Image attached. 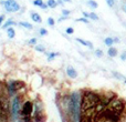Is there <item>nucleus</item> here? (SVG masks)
Listing matches in <instances>:
<instances>
[{
  "instance_id": "obj_37",
  "label": "nucleus",
  "mask_w": 126,
  "mask_h": 122,
  "mask_svg": "<svg viewBox=\"0 0 126 122\" xmlns=\"http://www.w3.org/2000/svg\"><path fill=\"white\" fill-rule=\"evenodd\" d=\"M124 11L126 12V3H125V6H124Z\"/></svg>"
},
{
  "instance_id": "obj_4",
  "label": "nucleus",
  "mask_w": 126,
  "mask_h": 122,
  "mask_svg": "<svg viewBox=\"0 0 126 122\" xmlns=\"http://www.w3.org/2000/svg\"><path fill=\"white\" fill-rule=\"evenodd\" d=\"M33 111V103L31 101H26L21 107V111H20V116H21L22 120L30 121L31 120V114Z\"/></svg>"
},
{
  "instance_id": "obj_20",
  "label": "nucleus",
  "mask_w": 126,
  "mask_h": 122,
  "mask_svg": "<svg viewBox=\"0 0 126 122\" xmlns=\"http://www.w3.org/2000/svg\"><path fill=\"white\" fill-rule=\"evenodd\" d=\"M106 3L109 4V7L110 8H114L115 7V0H106Z\"/></svg>"
},
{
  "instance_id": "obj_8",
  "label": "nucleus",
  "mask_w": 126,
  "mask_h": 122,
  "mask_svg": "<svg viewBox=\"0 0 126 122\" xmlns=\"http://www.w3.org/2000/svg\"><path fill=\"white\" fill-rule=\"evenodd\" d=\"M66 73H67V76L72 79H74V78L78 77V72H76L75 69H74L73 67H71V65H69V67L66 68Z\"/></svg>"
},
{
  "instance_id": "obj_5",
  "label": "nucleus",
  "mask_w": 126,
  "mask_h": 122,
  "mask_svg": "<svg viewBox=\"0 0 126 122\" xmlns=\"http://www.w3.org/2000/svg\"><path fill=\"white\" fill-rule=\"evenodd\" d=\"M8 90H9V92H10V94L19 93L20 91H26V83L20 80L11 81L8 84Z\"/></svg>"
},
{
  "instance_id": "obj_26",
  "label": "nucleus",
  "mask_w": 126,
  "mask_h": 122,
  "mask_svg": "<svg viewBox=\"0 0 126 122\" xmlns=\"http://www.w3.org/2000/svg\"><path fill=\"white\" fill-rule=\"evenodd\" d=\"M95 55H96V57L101 58L103 56V51L101 50V49H97V50H95Z\"/></svg>"
},
{
  "instance_id": "obj_15",
  "label": "nucleus",
  "mask_w": 126,
  "mask_h": 122,
  "mask_svg": "<svg viewBox=\"0 0 126 122\" xmlns=\"http://www.w3.org/2000/svg\"><path fill=\"white\" fill-rule=\"evenodd\" d=\"M20 26L23 27V28H26V29H29V30H31V29H32V24H30L29 22L22 21V22H20Z\"/></svg>"
},
{
  "instance_id": "obj_18",
  "label": "nucleus",
  "mask_w": 126,
  "mask_h": 122,
  "mask_svg": "<svg viewBox=\"0 0 126 122\" xmlns=\"http://www.w3.org/2000/svg\"><path fill=\"white\" fill-rule=\"evenodd\" d=\"M89 6L91 7V8H97L98 4L96 1H93V0H89Z\"/></svg>"
},
{
  "instance_id": "obj_6",
  "label": "nucleus",
  "mask_w": 126,
  "mask_h": 122,
  "mask_svg": "<svg viewBox=\"0 0 126 122\" xmlns=\"http://www.w3.org/2000/svg\"><path fill=\"white\" fill-rule=\"evenodd\" d=\"M21 111V103H20V96L17 94L16 97H13L12 103H11V113L13 116V119H18Z\"/></svg>"
},
{
  "instance_id": "obj_19",
  "label": "nucleus",
  "mask_w": 126,
  "mask_h": 122,
  "mask_svg": "<svg viewBox=\"0 0 126 122\" xmlns=\"http://www.w3.org/2000/svg\"><path fill=\"white\" fill-rule=\"evenodd\" d=\"M35 50L39 51V52H44V51H46V48H44V46L40 44V46H35Z\"/></svg>"
},
{
  "instance_id": "obj_17",
  "label": "nucleus",
  "mask_w": 126,
  "mask_h": 122,
  "mask_svg": "<svg viewBox=\"0 0 126 122\" xmlns=\"http://www.w3.org/2000/svg\"><path fill=\"white\" fill-rule=\"evenodd\" d=\"M47 3H48V6L50 7V8H55V7H57V1H55V0H48Z\"/></svg>"
},
{
  "instance_id": "obj_23",
  "label": "nucleus",
  "mask_w": 126,
  "mask_h": 122,
  "mask_svg": "<svg viewBox=\"0 0 126 122\" xmlns=\"http://www.w3.org/2000/svg\"><path fill=\"white\" fill-rule=\"evenodd\" d=\"M48 24L49 26H51V27H53L55 24V21H54V19H53V18H48Z\"/></svg>"
},
{
  "instance_id": "obj_25",
  "label": "nucleus",
  "mask_w": 126,
  "mask_h": 122,
  "mask_svg": "<svg viewBox=\"0 0 126 122\" xmlns=\"http://www.w3.org/2000/svg\"><path fill=\"white\" fill-rule=\"evenodd\" d=\"M42 3H43V1H42V0H34V1H33V4H34V6H37V7H41Z\"/></svg>"
},
{
  "instance_id": "obj_31",
  "label": "nucleus",
  "mask_w": 126,
  "mask_h": 122,
  "mask_svg": "<svg viewBox=\"0 0 126 122\" xmlns=\"http://www.w3.org/2000/svg\"><path fill=\"white\" fill-rule=\"evenodd\" d=\"M121 59H122L123 61H125L126 60V51H124V52L121 55Z\"/></svg>"
},
{
  "instance_id": "obj_16",
  "label": "nucleus",
  "mask_w": 126,
  "mask_h": 122,
  "mask_svg": "<svg viewBox=\"0 0 126 122\" xmlns=\"http://www.w3.org/2000/svg\"><path fill=\"white\" fill-rule=\"evenodd\" d=\"M12 24H16L15 21H13V20H8V21H7L6 23L2 26V28H3V29H7V28H9V27H11Z\"/></svg>"
},
{
  "instance_id": "obj_11",
  "label": "nucleus",
  "mask_w": 126,
  "mask_h": 122,
  "mask_svg": "<svg viewBox=\"0 0 126 122\" xmlns=\"http://www.w3.org/2000/svg\"><path fill=\"white\" fill-rule=\"evenodd\" d=\"M7 35H8V37L10 38V39L15 38V36H16V31H15V29H13L12 27H9V28H7Z\"/></svg>"
},
{
  "instance_id": "obj_29",
  "label": "nucleus",
  "mask_w": 126,
  "mask_h": 122,
  "mask_svg": "<svg viewBox=\"0 0 126 122\" xmlns=\"http://www.w3.org/2000/svg\"><path fill=\"white\" fill-rule=\"evenodd\" d=\"M35 42H37V38H32V39L29 40V44H30V46H33V44H35Z\"/></svg>"
},
{
  "instance_id": "obj_33",
  "label": "nucleus",
  "mask_w": 126,
  "mask_h": 122,
  "mask_svg": "<svg viewBox=\"0 0 126 122\" xmlns=\"http://www.w3.org/2000/svg\"><path fill=\"white\" fill-rule=\"evenodd\" d=\"M69 18V16H64V17H62V18H60L59 19V21H63V20H65V19H67Z\"/></svg>"
},
{
  "instance_id": "obj_27",
  "label": "nucleus",
  "mask_w": 126,
  "mask_h": 122,
  "mask_svg": "<svg viewBox=\"0 0 126 122\" xmlns=\"http://www.w3.org/2000/svg\"><path fill=\"white\" fill-rule=\"evenodd\" d=\"M40 35H41V36H47V35H48V30H47V29H44V28L40 29Z\"/></svg>"
},
{
  "instance_id": "obj_9",
  "label": "nucleus",
  "mask_w": 126,
  "mask_h": 122,
  "mask_svg": "<svg viewBox=\"0 0 126 122\" xmlns=\"http://www.w3.org/2000/svg\"><path fill=\"white\" fill-rule=\"evenodd\" d=\"M76 41H78V42H80V43H81V44H83V46L87 47V48H90V49H93V44H92L90 41H86V40L82 39V38H76Z\"/></svg>"
},
{
  "instance_id": "obj_30",
  "label": "nucleus",
  "mask_w": 126,
  "mask_h": 122,
  "mask_svg": "<svg viewBox=\"0 0 126 122\" xmlns=\"http://www.w3.org/2000/svg\"><path fill=\"white\" fill-rule=\"evenodd\" d=\"M62 13H63V16H69L70 13H71V11H70V10H66V9H63V10H62Z\"/></svg>"
},
{
  "instance_id": "obj_2",
  "label": "nucleus",
  "mask_w": 126,
  "mask_h": 122,
  "mask_svg": "<svg viewBox=\"0 0 126 122\" xmlns=\"http://www.w3.org/2000/svg\"><path fill=\"white\" fill-rule=\"evenodd\" d=\"M81 100L82 97L78 92H73L69 97V113L71 114V120L73 121L81 120Z\"/></svg>"
},
{
  "instance_id": "obj_34",
  "label": "nucleus",
  "mask_w": 126,
  "mask_h": 122,
  "mask_svg": "<svg viewBox=\"0 0 126 122\" xmlns=\"http://www.w3.org/2000/svg\"><path fill=\"white\" fill-rule=\"evenodd\" d=\"M113 39H114V42H115V43H118V42H120V39H118L117 37H114Z\"/></svg>"
},
{
  "instance_id": "obj_35",
  "label": "nucleus",
  "mask_w": 126,
  "mask_h": 122,
  "mask_svg": "<svg viewBox=\"0 0 126 122\" xmlns=\"http://www.w3.org/2000/svg\"><path fill=\"white\" fill-rule=\"evenodd\" d=\"M3 19H4V16H0V24L2 23V21H3Z\"/></svg>"
},
{
  "instance_id": "obj_32",
  "label": "nucleus",
  "mask_w": 126,
  "mask_h": 122,
  "mask_svg": "<svg viewBox=\"0 0 126 122\" xmlns=\"http://www.w3.org/2000/svg\"><path fill=\"white\" fill-rule=\"evenodd\" d=\"M82 15L84 16L85 18H90V13H87L86 11H82Z\"/></svg>"
},
{
  "instance_id": "obj_14",
  "label": "nucleus",
  "mask_w": 126,
  "mask_h": 122,
  "mask_svg": "<svg viewBox=\"0 0 126 122\" xmlns=\"http://www.w3.org/2000/svg\"><path fill=\"white\" fill-rule=\"evenodd\" d=\"M112 73H113V76L115 77L116 79H118V80H123V81H124L125 79H126V78H125L124 76H123L122 73H120V72H117V71H113V72H112Z\"/></svg>"
},
{
  "instance_id": "obj_22",
  "label": "nucleus",
  "mask_w": 126,
  "mask_h": 122,
  "mask_svg": "<svg viewBox=\"0 0 126 122\" xmlns=\"http://www.w3.org/2000/svg\"><path fill=\"white\" fill-rule=\"evenodd\" d=\"M57 56H59V53H54V52H52V53H49V55H48V60H49V61L53 60V58H54V57H57Z\"/></svg>"
},
{
  "instance_id": "obj_12",
  "label": "nucleus",
  "mask_w": 126,
  "mask_h": 122,
  "mask_svg": "<svg viewBox=\"0 0 126 122\" xmlns=\"http://www.w3.org/2000/svg\"><path fill=\"white\" fill-rule=\"evenodd\" d=\"M31 19L34 22H41V17H40V15L37 12H33L32 15H31Z\"/></svg>"
},
{
  "instance_id": "obj_36",
  "label": "nucleus",
  "mask_w": 126,
  "mask_h": 122,
  "mask_svg": "<svg viewBox=\"0 0 126 122\" xmlns=\"http://www.w3.org/2000/svg\"><path fill=\"white\" fill-rule=\"evenodd\" d=\"M62 1H64V2H71V0H62Z\"/></svg>"
},
{
  "instance_id": "obj_13",
  "label": "nucleus",
  "mask_w": 126,
  "mask_h": 122,
  "mask_svg": "<svg viewBox=\"0 0 126 122\" xmlns=\"http://www.w3.org/2000/svg\"><path fill=\"white\" fill-rule=\"evenodd\" d=\"M104 43L106 44L107 47H112V46H113V43H115V42H114L113 38L107 37V38H105V39H104Z\"/></svg>"
},
{
  "instance_id": "obj_3",
  "label": "nucleus",
  "mask_w": 126,
  "mask_h": 122,
  "mask_svg": "<svg viewBox=\"0 0 126 122\" xmlns=\"http://www.w3.org/2000/svg\"><path fill=\"white\" fill-rule=\"evenodd\" d=\"M106 108H109V109L112 110V111L123 116V113H124V111L126 109V102L123 100V99L116 97V98H114L113 100L109 103V105H107Z\"/></svg>"
},
{
  "instance_id": "obj_24",
  "label": "nucleus",
  "mask_w": 126,
  "mask_h": 122,
  "mask_svg": "<svg viewBox=\"0 0 126 122\" xmlns=\"http://www.w3.org/2000/svg\"><path fill=\"white\" fill-rule=\"evenodd\" d=\"M90 18H91L92 20H98V16L96 15V13H94V12L90 13Z\"/></svg>"
},
{
  "instance_id": "obj_1",
  "label": "nucleus",
  "mask_w": 126,
  "mask_h": 122,
  "mask_svg": "<svg viewBox=\"0 0 126 122\" xmlns=\"http://www.w3.org/2000/svg\"><path fill=\"white\" fill-rule=\"evenodd\" d=\"M101 96L95 92L86 91L83 93L82 100H81V120H93L94 116H95V108L96 105L100 103Z\"/></svg>"
},
{
  "instance_id": "obj_21",
  "label": "nucleus",
  "mask_w": 126,
  "mask_h": 122,
  "mask_svg": "<svg viewBox=\"0 0 126 122\" xmlns=\"http://www.w3.org/2000/svg\"><path fill=\"white\" fill-rule=\"evenodd\" d=\"M75 21H78V22H83V23H86V24H89V20H87V18H79V19H76Z\"/></svg>"
},
{
  "instance_id": "obj_10",
  "label": "nucleus",
  "mask_w": 126,
  "mask_h": 122,
  "mask_svg": "<svg viewBox=\"0 0 126 122\" xmlns=\"http://www.w3.org/2000/svg\"><path fill=\"white\" fill-rule=\"evenodd\" d=\"M107 55H109L111 58L116 57V56H117V49L114 48V47H110L109 51H107Z\"/></svg>"
},
{
  "instance_id": "obj_28",
  "label": "nucleus",
  "mask_w": 126,
  "mask_h": 122,
  "mask_svg": "<svg viewBox=\"0 0 126 122\" xmlns=\"http://www.w3.org/2000/svg\"><path fill=\"white\" fill-rule=\"evenodd\" d=\"M65 32H66L67 35H72V33L74 32V29H73V28H71V27H70V28H66V30H65Z\"/></svg>"
},
{
  "instance_id": "obj_7",
  "label": "nucleus",
  "mask_w": 126,
  "mask_h": 122,
  "mask_svg": "<svg viewBox=\"0 0 126 122\" xmlns=\"http://www.w3.org/2000/svg\"><path fill=\"white\" fill-rule=\"evenodd\" d=\"M2 4L4 6L6 10L8 12H17L20 10V6L16 0H7V1H2Z\"/></svg>"
}]
</instances>
